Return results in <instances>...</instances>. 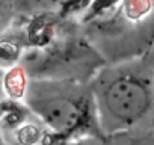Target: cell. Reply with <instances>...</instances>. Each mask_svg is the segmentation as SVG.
<instances>
[{
    "instance_id": "6da1fadb",
    "label": "cell",
    "mask_w": 154,
    "mask_h": 145,
    "mask_svg": "<svg viewBox=\"0 0 154 145\" xmlns=\"http://www.w3.org/2000/svg\"><path fill=\"white\" fill-rule=\"evenodd\" d=\"M89 86L106 137L154 128V72L145 57L106 63Z\"/></svg>"
},
{
    "instance_id": "7a4b0ae2",
    "label": "cell",
    "mask_w": 154,
    "mask_h": 145,
    "mask_svg": "<svg viewBox=\"0 0 154 145\" xmlns=\"http://www.w3.org/2000/svg\"><path fill=\"white\" fill-rule=\"evenodd\" d=\"M79 26L106 63L143 57L154 47V2L110 0Z\"/></svg>"
},
{
    "instance_id": "3957f363",
    "label": "cell",
    "mask_w": 154,
    "mask_h": 145,
    "mask_svg": "<svg viewBox=\"0 0 154 145\" xmlns=\"http://www.w3.org/2000/svg\"><path fill=\"white\" fill-rule=\"evenodd\" d=\"M21 101L62 142L89 133H101L89 83L27 77Z\"/></svg>"
},
{
    "instance_id": "277c9868",
    "label": "cell",
    "mask_w": 154,
    "mask_h": 145,
    "mask_svg": "<svg viewBox=\"0 0 154 145\" xmlns=\"http://www.w3.org/2000/svg\"><path fill=\"white\" fill-rule=\"evenodd\" d=\"M106 65L91 45L79 24L59 27V36L30 48L21 59V69L29 79L74 80L89 83Z\"/></svg>"
},
{
    "instance_id": "5b68a950",
    "label": "cell",
    "mask_w": 154,
    "mask_h": 145,
    "mask_svg": "<svg viewBox=\"0 0 154 145\" xmlns=\"http://www.w3.org/2000/svg\"><path fill=\"white\" fill-rule=\"evenodd\" d=\"M72 0H14L15 14L30 18H54L65 12Z\"/></svg>"
},
{
    "instance_id": "8992f818",
    "label": "cell",
    "mask_w": 154,
    "mask_h": 145,
    "mask_svg": "<svg viewBox=\"0 0 154 145\" xmlns=\"http://www.w3.org/2000/svg\"><path fill=\"white\" fill-rule=\"evenodd\" d=\"M110 145H154V128L109 137Z\"/></svg>"
},
{
    "instance_id": "52a82bcc",
    "label": "cell",
    "mask_w": 154,
    "mask_h": 145,
    "mask_svg": "<svg viewBox=\"0 0 154 145\" xmlns=\"http://www.w3.org/2000/svg\"><path fill=\"white\" fill-rule=\"evenodd\" d=\"M15 15L14 0H0V29L6 27Z\"/></svg>"
},
{
    "instance_id": "ba28073f",
    "label": "cell",
    "mask_w": 154,
    "mask_h": 145,
    "mask_svg": "<svg viewBox=\"0 0 154 145\" xmlns=\"http://www.w3.org/2000/svg\"><path fill=\"white\" fill-rule=\"evenodd\" d=\"M9 94L5 86V77H0V119H2L8 110V101H9Z\"/></svg>"
},
{
    "instance_id": "9c48e42d",
    "label": "cell",
    "mask_w": 154,
    "mask_h": 145,
    "mask_svg": "<svg viewBox=\"0 0 154 145\" xmlns=\"http://www.w3.org/2000/svg\"><path fill=\"white\" fill-rule=\"evenodd\" d=\"M143 57L146 59V62L149 63V66H151V69H152V72H154V47H152Z\"/></svg>"
},
{
    "instance_id": "30bf717a",
    "label": "cell",
    "mask_w": 154,
    "mask_h": 145,
    "mask_svg": "<svg viewBox=\"0 0 154 145\" xmlns=\"http://www.w3.org/2000/svg\"><path fill=\"white\" fill-rule=\"evenodd\" d=\"M0 145H6V142H5V137H3L2 131H0Z\"/></svg>"
},
{
    "instance_id": "8fae6325",
    "label": "cell",
    "mask_w": 154,
    "mask_h": 145,
    "mask_svg": "<svg viewBox=\"0 0 154 145\" xmlns=\"http://www.w3.org/2000/svg\"><path fill=\"white\" fill-rule=\"evenodd\" d=\"M152 2H154V0H152Z\"/></svg>"
}]
</instances>
